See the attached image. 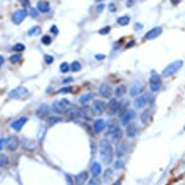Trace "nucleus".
<instances>
[{
    "mask_svg": "<svg viewBox=\"0 0 185 185\" xmlns=\"http://www.w3.org/2000/svg\"><path fill=\"white\" fill-rule=\"evenodd\" d=\"M36 116H38L39 119H41V120H45V119L49 118V116H50V108H49V105L41 104L38 108V110H36Z\"/></svg>",
    "mask_w": 185,
    "mask_h": 185,
    "instance_id": "obj_16",
    "label": "nucleus"
},
{
    "mask_svg": "<svg viewBox=\"0 0 185 185\" xmlns=\"http://www.w3.org/2000/svg\"><path fill=\"white\" fill-rule=\"evenodd\" d=\"M182 1V0H171V3L172 4H174V5H177V4H179Z\"/></svg>",
    "mask_w": 185,
    "mask_h": 185,
    "instance_id": "obj_58",
    "label": "nucleus"
},
{
    "mask_svg": "<svg viewBox=\"0 0 185 185\" xmlns=\"http://www.w3.org/2000/svg\"><path fill=\"white\" fill-rule=\"evenodd\" d=\"M69 69H70V65L68 64L67 62H63V63L59 65V70L62 73H68V72H69Z\"/></svg>",
    "mask_w": 185,
    "mask_h": 185,
    "instance_id": "obj_36",
    "label": "nucleus"
},
{
    "mask_svg": "<svg viewBox=\"0 0 185 185\" xmlns=\"http://www.w3.org/2000/svg\"><path fill=\"white\" fill-rule=\"evenodd\" d=\"M70 108V103L68 99H58L52 103V109L57 114H65Z\"/></svg>",
    "mask_w": 185,
    "mask_h": 185,
    "instance_id": "obj_3",
    "label": "nucleus"
},
{
    "mask_svg": "<svg viewBox=\"0 0 185 185\" xmlns=\"http://www.w3.org/2000/svg\"><path fill=\"white\" fill-rule=\"evenodd\" d=\"M121 184H122V179L120 178V179H118V180H116V182H115L113 185H121Z\"/></svg>",
    "mask_w": 185,
    "mask_h": 185,
    "instance_id": "obj_56",
    "label": "nucleus"
},
{
    "mask_svg": "<svg viewBox=\"0 0 185 185\" xmlns=\"http://www.w3.org/2000/svg\"><path fill=\"white\" fill-rule=\"evenodd\" d=\"M19 1H21V4H22L25 9L30 8V3H29V0H19Z\"/></svg>",
    "mask_w": 185,
    "mask_h": 185,
    "instance_id": "obj_45",
    "label": "nucleus"
},
{
    "mask_svg": "<svg viewBox=\"0 0 185 185\" xmlns=\"http://www.w3.org/2000/svg\"><path fill=\"white\" fill-rule=\"evenodd\" d=\"M4 62H5V58L3 56H0V68H1V65L4 64Z\"/></svg>",
    "mask_w": 185,
    "mask_h": 185,
    "instance_id": "obj_57",
    "label": "nucleus"
},
{
    "mask_svg": "<svg viewBox=\"0 0 185 185\" xmlns=\"http://www.w3.org/2000/svg\"><path fill=\"white\" fill-rule=\"evenodd\" d=\"M139 133V127L137 123L132 122L131 125H128L126 127V135L128 137V138H134V137H137Z\"/></svg>",
    "mask_w": 185,
    "mask_h": 185,
    "instance_id": "obj_17",
    "label": "nucleus"
},
{
    "mask_svg": "<svg viewBox=\"0 0 185 185\" xmlns=\"http://www.w3.org/2000/svg\"><path fill=\"white\" fill-rule=\"evenodd\" d=\"M143 91H144V85L140 84V82H135V84H133L131 86V88H129V96L137 98L138 96L142 94Z\"/></svg>",
    "mask_w": 185,
    "mask_h": 185,
    "instance_id": "obj_14",
    "label": "nucleus"
},
{
    "mask_svg": "<svg viewBox=\"0 0 185 185\" xmlns=\"http://www.w3.org/2000/svg\"><path fill=\"white\" fill-rule=\"evenodd\" d=\"M99 154H100V159L103 163L107 164V166H109L114 161V155H115L114 149H113L111 143L107 138L102 139L99 142Z\"/></svg>",
    "mask_w": 185,
    "mask_h": 185,
    "instance_id": "obj_1",
    "label": "nucleus"
},
{
    "mask_svg": "<svg viewBox=\"0 0 185 185\" xmlns=\"http://www.w3.org/2000/svg\"><path fill=\"white\" fill-rule=\"evenodd\" d=\"M98 93L102 96L103 98H111L113 94V88L110 87V85L108 84H102L98 88Z\"/></svg>",
    "mask_w": 185,
    "mask_h": 185,
    "instance_id": "obj_13",
    "label": "nucleus"
},
{
    "mask_svg": "<svg viewBox=\"0 0 185 185\" xmlns=\"http://www.w3.org/2000/svg\"><path fill=\"white\" fill-rule=\"evenodd\" d=\"M107 103L103 102V100H94L93 102V105H92V111L93 114L96 115H102L103 113H104L107 110Z\"/></svg>",
    "mask_w": 185,
    "mask_h": 185,
    "instance_id": "obj_8",
    "label": "nucleus"
},
{
    "mask_svg": "<svg viewBox=\"0 0 185 185\" xmlns=\"http://www.w3.org/2000/svg\"><path fill=\"white\" fill-rule=\"evenodd\" d=\"M104 9H105V5L103 4V3H100V4L97 5V8H96V11H97V13H102L103 11H104Z\"/></svg>",
    "mask_w": 185,
    "mask_h": 185,
    "instance_id": "obj_44",
    "label": "nucleus"
},
{
    "mask_svg": "<svg viewBox=\"0 0 185 185\" xmlns=\"http://www.w3.org/2000/svg\"><path fill=\"white\" fill-rule=\"evenodd\" d=\"M108 9H109V11H110V12H115L116 11V6H115L114 3H110V4L108 5Z\"/></svg>",
    "mask_w": 185,
    "mask_h": 185,
    "instance_id": "obj_48",
    "label": "nucleus"
},
{
    "mask_svg": "<svg viewBox=\"0 0 185 185\" xmlns=\"http://www.w3.org/2000/svg\"><path fill=\"white\" fill-rule=\"evenodd\" d=\"M70 69H72L73 72H80V70H81V64H80V62H78V61L73 62L72 65H70Z\"/></svg>",
    "mask_w": 185,
    "mask_h": 185,
    "instance_id": "obj_34",
    "label": "nucleus"
},
{
    "mask_svg": "<svg viewBox=\"0 0 185 185\" xmlns=\"http://www.w3.org/2000/svg\"><path fill=\"white\" fill-rule=\"evenodd\" d=\"M46 120H47V123H49V125H54V123H58V122L63 121V119L59 118V116H51V115Z\"/></svg>",
    "mask_w": 185,
    "mask_h": 185,
    "instance_id": "obj_31",
    "label": "nucleus"
},
{
    "mask_svg": "<svg viewBox=\"0 0 185 185\" xmlns=\"http://www.w3.org/2000/svg\"><path fill=\"white\" fill-rule=\"evenodd\" d=\"M12 49H13V51H16V52H22L25 49V46L23 44H16L15 46L12 47Z\"/></svg>",
    "mask_w": 185,
    "mask_h": 185,
    "instance_id": "obj_41",
    "label": "nucleus"
},
{
    "mask_svg": "<svg viewBox=\"0 0 185 185\" xmlns=\"http://www.w3.org/2000/svg\"><path fill=\"white\" fill-rule=\"evenodd\" d=\"M9 164V157L5 154H0V167H6Z\"/></svg>",
    "mask_w": 185,
    "mask_h": 185,
    "instance_id": "obj_33",
    "label": "nucleus"
},
{
    "mask_svg": "<svg viewBox=\"0 0 185 185\" xmlns=\"http://www.w3.org/2000/svg\"><path fill=\"white\" fill-rule=\"evenodd\" d=\"M18 144H19V140L17 137L15 135H10L8 139H6V149L9 151H15V150L18 148Z\"/></svg>",
    "mask_w": 185,
    "mask_h": 185,
    "instance_id": "obj_15",
    "label": "nucleus"
},
{
    "mask_svg": "<svg viewBox=\"0 0 185 185\" xmlns=\"http://www.w3.org/2000/svg\"><path fill=\"white\" fill-rule=\"evenodd\" d=\"M94 58L97 59V61H103V59H105V56L104 54H102V53H98V54H96Z\"/></svg>",
    "mask_w": 185,
    "mask_h": 185,
    "instance_id": "obj_49",
    "label": "nucleus"
},
{
    "mask_svg": "<svg viewBox=\"0 0 185 185\" xmlns=\"http://www.w3.org/2000/svg\"><path fill=\"white\" fill-rule=\"evenodd\" d=\"M108 114L109 115H116L120 114V103L115 98H111L108 103Z\"/></svg>",
    "mask_w": 185,
    "mask_h": 185,
    "instance_id": "obj_10",
    "label": "nucleus"
},
{
    "mask_svg": "<svg viewBox=\"0 0 185 185\" xmlns=\"http://www.w3.org/2000/svg\"><path fill=\"white\" fill-rule=\"evenodd\" d=\"M133 3H134V0H128V1H127V8H131V6L133 5Z\"/></svg>",
    "mask_w": 185,
    "mask_h": 185,
    "instance_id": "obj_55",
    "label": "nucleus"
},
{
    "mask_svg": "<svg viewBox=\"0 0 185 185\" xmlns=\"http://www.w3.org/2000/svg\"><path fill=\"white\" fill-rule=\"evenodd\" d=\"M183 64H184L183 61H174V62H172V63H169V64L162 70L161 76H162V78H169V76H172V75H174L175 73H178V72L182 69Z\"/></svg>",
    "mask_w": 185,
    "mask_h": 185,
    "instance_id": "obj_2",
    "label": "nucleus"
},
{
    "mask_svg": "<svg viewBox=\"0 0 185 185\" xmlns=\"http://www.w3.org/2000/svg\"><path fill=\"white\" fill-rule=\"evenodd\" d=\"M27 16V10L25 9H21V10H17L16 12H13L12 15V22L15 23L16 25L21 24L23 22V19L25 18Z\"/></svg>",
    "mask_w": 185,
    "mask_h": 185,
    "instance_id": "obj_11",
    "label": "nucleus"
},
{
    "mask_svg": "<svg viewBox=\"0 0 185 185\" xmlns=\"http://www.w3.org/2000/svg\"><path fill=\"white\" fill-rule=\"evenodd\" d=\"M119 128H120V127H119L118 123H116V121H110V122H109L108 125H107V135H110V137H111L116 131H118Z\"/></svg>",
    "mask_w": 185,
    "mask_h": 185,
    "instance_id": "obj_23",
    "label": "nucleus"
},
{
    "mask_svg": "<svg viewBox=\"0 0 185 185\" xmlns=\"http://www.w3.org/2000/svg\"><path fill=\"white\" fill-rule=\"evenodd\" d=\"M44 59H45V63H46V64H52V62L54 61V58H53L52 56H50V54H45Z\"/></svg>",
    "mask_w": 185,
    "mask_h": 185,
    "instance_id": "obj_43",
    "label": "nucleus"
},
{
    "mask_svg": "<svg viewBox=\"0 0 185 185\" xmlns=\"http://www.w3.org/2000/svg\"><path fill=\"white\" fill-rule=\"evenodd\" d=\"M88 179V173L86 172V171H84V172H80L79 174L75 175V184L76 185H84Z\"/></svg>",
    "mask_w": 185,
    "mask_h": 185,
    "instance_id": "obj_21",
    "label": "nucleus"
},
{
    "mask_svg": "<svg viewBox=\"0 0 185 185\" xmlns=\"http://www.w3.org/2000/svg\"><path fill=\"white\" fill-rule=\"evenodd\" d=\"M50 30H51V33H52V34H54V35H57V34L59 33V30H58V28H57V25H54V24L51 27V29H50Z\"/></svg>",
    "mask_w": 185,
    "mask_h": 185,
    "instance_id": "obj_47",
    "label": "nucleus"
},
{
    "mask_svg": "<svg viewBox=\"0 0 185 185\" xmlns=\"http://www.w3.org/2000/svg\"><path fill=\"white\" fill-rule=\"evenodd\" d=\"M133 45H134V41L132 40V41H128V43H127V45H126L125 47H126V49H129V47H132Z\"/></svg>",
    "mask_w": 185,
    "mask_h": 185,
    "instance_id": "obj_53",
    "label": "nucleus"
},
{
    "mask_svg": "<svg viewBox=\"0 0 185 185\" xmlns=\"http://www.w3.org/2000/svg\"><path fill=\"white\" fill-rule=\"evenodd\" d=\"M30 16L32 17H38L39 16V11L38 10H34V9L30 10Z\"/></svg>",
    "mask_w": 185,
    "mask_h": 185,
    "instance_id": "obj_50",
    "label": "nucleus"
},
{
    "mask_svg": "<svg viewBox=\"0 0 185 185\" xmlns=\"http://www.w3.org/2000/svg\"><path fill=\"white\" fill-rule=\"evenodd\" d=\"M151 119H153V113H151V109H145L142 115H140V122L142 125L144 126H148L150 122H151Z\"/></svg>",
    "mask_w": 185,
    "mask_h": 185,
    "instance_id": "obj_18",
    "label": "nucleus"
},
{
    "mask_svg": "<svg viewBox=\"0 0 185 185\" xmlns=\"http://www.w3.org/2000/svg\"><path fill=\"white\" fill-rule=\"evenodd\" d=\"M4 145H6V139H5V138H1V139H0V150L4 148Z\"/></svg>",
    "mask_w": 185,
    "mask_h": 185,
    "instance_id": "obj_51",
    "label": "nucleus"
},
{
    "mask_svg": "<svg viewBox=\"0 0 185 185\" xmlns=\"http://www.w3.org/2000/svg\"><path fill=\"white\" fill-rule=\"evenodd\" d=\"M113 175H114L113 169L108 168L107 171H104V173H103V179H104V182H105V183H109V182H111V180H113Z\"/></svg>",
    "mask_w": 185,
    "mask_h": 185,
    "instance_id": "obj_26",
    "label": "nucleus"
},
{
    "mask_svg": "<svg viewBox=\"0 0 185 185\" xmlns=\"http://www.w3.org/2000/svg\"><path fill=\"white\" fill-rule=\"evenodd\" d=\"M97 1H103V0H97Z\"/></svg>",
    "mask_w": 185,
    "mask_h": 185,
    "instance_id": "obj_59",
    "label": "nucleus"
},
{
    "mask_svg": "<svg viewBox=\"0 0 185 185\" xmlns=\"http://www.w3.org/2000/svg\"><path fill=\"white\" fill-rule=\"evenodd\" d=\"M36 9H38V11L43 12V13H47L50 11V4H49V1H46V0H39L36 4Z\"/></svg>",
    "mask_w": 185,
    "mask_h": 185,
    "instance_id": "obj_22",
    "label": "nucleus"
},
{
    "mask_svg": "<svg viewBox=\"0 0 185 185\" xmlns=\"http://www.w3.org/2000/svg\"><path fill=\"white\" fill-rule=\"evenodd\" d=\"M129 21H131V18H129V16H121V17H119L118 18V21H116V22H118V24L119 25H127L128 23H129Z\"/></svg>",
    "mask_w": 185,
    "mask_h": 185,
    "instance_id": "obj_29",
    "label": "nucleus"
},
{
    "mask_svg": "<svg viewBox=\"0 0 185 185\" xmlns=\"http://www.w3.org/2000/svg\"><path fill=\"white\" fill-rule=\"evenodd\" d=\"M150 99H151V94L148 93V92H143L140 96H138L135 99H134V108L137 109H143L145 108L149 103H150Z\"/></svg>",
    "mask_w": 185,
    "mask_h": 185,
    "instance_id": "obj_5",
    "label": "nucleus"
},
{
    "mask_svg": "<svg viewBox=\"0 0 185 185\" xmlns=\"http://www.w3.org/2000/svg\"><path fill=\"white\" fill-rule=\"evenodd\" d=\"M184 129H185V127H184Z\"/></svg>",
    "mask_w": 185,
    "mask_h": 185,
    "instance_id": "obj_60",
    "label": "nucleus"
},
{
    "mask_svg": "<svg viewBox=\"0 0 185 185\" xmlns=\"http://www.w3.org/2000/svg\"><path fill=\"white\" fill-rule=\"evenodd\" d=\"M65 178H67V184L68 185H74V180L69 174H65Z\"/></svg>",
    "mask_w": 185,
    "mask_h": 185,
    "instance_id": "obj_46",
    "label": "nucleus"
},
{
    "mask_svg": "<svg viewBox=\"0 0 185 185\" xmlns=\"http://www.w3.org/2000/svg\"><path fill=\"white\" fill-rule=\"evenodd\" d=\"M73 81H74L73 78H67V79L63 80V84H67V82H73Z\"/></svg>",
    "mask_w": 185,
    "mask_h": 185,
    "instance_id": "obj_54",
    "label": "nucleus"
},
{
    "mask_svg": "<svg viewBox=\"0 0 185 185\" xmlns=\"http://www.w3.org/2000/svg\"><path fill=\"white\" fill-rule=\"evenodd\" d=\"M122 134H123V131L121 128H119L118 131H116L113 135H111V140L114 142V143H116V142H121V138H122Z\"/></svg>",
    "mask_w": 185,
    "mask_h": 185,
    "instance_id": "obj_27",
    "label": "nucleus"
},
{
    "mask_svg": "<svg viewBox=\"0 0 185 185\" xmlns=\"http://www.w3.org/2000/svg\"><path fill=\"white\" fill-rule=\"evenodd\" d=\"M119 103H120V114H119V115H121L123 111H126L127 109H128L129 100H128V99H122V100L119 102Z\"/></svg>",
    "mask_w": 185,
    "mask_h": 185,
    "instance_id": "obj_30",
    "label": "nucleus"
},
{
    "mask_svg": "<svg viewBox=\"0 0 185 185\" xmlns=\"http://www.w3.org/2000/svg\"><path fill=\"white\" fill-rule=\"evenodd\" d=\"M128 148H129V144L126 140H121L120 143H118L115 149V155L118 156V159H121V157H123L128 153Z\"/></svg>",
    "mask_w": 185,
    "mask_h": 185,
    "instance_id": "obj_6",
    "label": "nucleus"
},
{
    "mask_svg": "<svg viewBox=\"0 0 185 185\" xmlns=\"http://www.w3.org/2000/svg\"><path fill=\"white\" fill-rule=\"evenodd\" d=\"M110 32V25H107V27H104V28H102V29H99V34L100 35H107V34Z\"/></svg>",
    "mask_w": 185,
    "mask_h": 185,
    "instance_id": "obj_42",
    "label": "nucleus"
},
{
    "mask_svg": "<svg viewBox=\"0 0 185 185\" xmlns=\"http://www.w3.org/2000/svg\"><path fill=\"white\" fill-rule=\"evenodd\" d=\"M105 128H107V121H105V120L97 119V120L93 122V129H94V132L97 133V134L102 133Z\"/></svg>",
    "mask_w": 185,
    "mask_h": 185,
    "instance_id": "obj_19",
    "label": "nucleus"
},
{
    "mask_svg": "<svg viewBox=\"0 0 185 185\" xmlns=\"http://www.w3.org/2000/svg\"><path fill=\"white\" fill-rule=\"evenodd\" d=\"M91 173L93 177H98L100 173H102V166L100 163L98 162H93L92 166H91Z\"/></svg>",
    "mask_w": 185,
    "mask_h": 185,
    "instance_id": "obj_24",
    "label": "nucleus"
},
{
    "mask_svg": "<svg viewBox=\"0 0 185 185\" xmlns=\"http://www.w3.org/2000/svg\"><path fill=\"white\" fill-rule=\"evenodd\" d=\"M150 88L153 92H157L161 90V80H160V75L153 72L151 78H150Z\"/></svg>",
    "mask_w": 185,
    "mask_h": 185,
    "instance_id": "obj_7",
    "label": "nucleus"
},
{
    "mask_svg": "<svg viewBox=\"0 0 185 185\" xmlns=\"http://www.w3.org/2000/svg\"><path fill=\"white\" fill-rule=\"evenodd\" d=\"M100 184H102V180L98 177H92V179L88 182V185H100Z\"/></svg>",
    "mask_w": 185,
    "mask_h": 185,
    "instance_id": "obj_40",
    "label": "nucleus"
},
{
    "mask_svg": "<svg viewBox=\"0 0 185 185\" xmlns=\"http://www.w3.org/2000/svg\"><path fill=\"white\" fill-rule=\"evenodd\" d=\"M22 58V54L21 53H16V54H12V56L10 57V62L11 63H13V64H16L17 62H19V59Z\"/></svg>",
    "mask_w": 185,
    "mask_h": 185,
    "instance_id": "obj_35",
    "label": "nucleus"
},
{
    "mask_svg": "<svg viewBox=\"0 0 185 185\" xmlns=\"http://www.w3.org/2000/svg\"><path fill=\"white\" fill-rule=\"evenodd\" d=\"M137 118V113L133 109H127L126 111H123L120 115V123L122 126H128L134 121V119Z\"/></svg>",
    "mask_w": 185,
    "mask_h": 185,
    "instance_id": "obj_4",
    "label": "nucleus"
},
{
    "mask_svg": "<svg viewBox=\"0 0 185 185\" xmlns=\"http://www.w3.org/2000/svg\"><path fill=\"white\" fill-rule=\"evenodd\" d=\"M122 167H123V161H122L121 159H118L116 161H114V168H115L116 171L122 169Z\"/></svg>",
    "mask_w": 185,
    "mask_h": 185,
    "instance_id": "obj_38",
    "label": "nucleus"
},
{
    "mask_svg": "<svg viewBox=\"0 0 185 185\" xmlns=\"http://www.w3.org/2000/svg\"><path fill=\"white\" fill-rule=\"evenodd\" d=\"M93 96H94L93 93H85V94H82L81 97L79 98V103L84 105V104H86L87 102H90L91 99H93Z\"/></svg>",
    "mask_w": 185,
    "mask_h": 185,
    "instance_id": "obj_25",
    "label": "nucleus"
},
{
    "mask_svg": "<svg viewBox=\"0 0 185 185\" xmlns=\"http://www.w3.org/2000/svg\"><path fill=\"white\" fill-rule=\"evenodd\" d=\"M162 32H163L162 27H155V28L150 29L149 32L145 33L144 39H145V40H154V39H156V38H159L161 34H162Z\"/></svg>",
    "mask_w": 185,
    "mask_h": 185,
    "instance_id": "obj_12",
    "label": "nucleus"
},
{
    "mask_svg": "<svg viewBox=\"0 0 185 185\" xmlns=\"http://www.w3.org/2000/svg\"><path fill=\"white\" fill-rule=\"evenodd\" d=\"M27 93H28V90H27L25 87H23V86H19V87H17V88H15V90L10 91L9 97L12 98V99H19V98L24 97Z\"/></svg>",
    "mask_w": 185,
    "mask_h": 185,
    "instance_id": "obj_9",
    "label": "nucleus"
},
{
    "mask_svg": "<svg viewBox=\"0 0 185 185\" xmlns=\"http://www.w3.org/2000/svg\"><path fill=\"white\" fill-rule=\"evenodd\" d=\"M143 28V24H140V23H135L134 24V29L135 30H139V29H142Z\"/></svg>",
    "mask_w": 185,
    "mask_h": 185,
    "instance_id": "obj_52",
    "label": "nucleus"
},
{
    "mask_svg": "<svg viewBox=\"0 0 185 185\" xmlns=\"http://www.w3.org/2000/svg\"><path fill=\"white\" fill-rule=\"evenodd\" d=\"M41 33V28L39 25H34L32 27V28L28 30V35L29 36H34V35H39V34Z\"/></svg>",
    "mask_w": 185,
    "mask_h": 185,
    "instance_id": "obj_32",
    "label": "nucleus"
},
{
    "mask_svg": "<svg viewBox=\"0 0 185 185\" xmlns=\"http://www.w3.org/2000/svg\"><path fill=\"white\" fill-rule=\"evenodd\" d=\"M114 93H115V96H116V97H122V96L126 93V87L123 86V85H119L118 87L115 88Z\"/></svg>",
    "mask_w": 185,
    "mask_h": 185,
    "instance_id": "obj_28",
    "label": "nucleus"
},
{
    "mask_svg": "<svg viewBox=\"0 0 185 185\" xmlns=\"http://www.w3.org/2000/svg\"><path fill=\"white\" fill-rule=\"evenodd\" d=\"M41 43H43L44 45H46V46H49L52 43V38L49 36V35H44L43 38H41Z\"/></svg>",
    "mask_w": 185,
    "mask_h": 185,
    "instance_id": "obj_37",
    "label": "nucleus"
},
{
    "mask_svg": "<svg viewBox=\"0 0 185 185\" xmlns=\"http://www.w3.org/2000/svg\"><path fill=\"white\" fill-rule=\"evenodd\" d=\"M73 91V87L72 86H68V87H63L61 88V90H58V94H64V93H70Z\"/></svg>",
    "mask_w": 185,
    "mask_h": 185,
    "instance_id": "obj_39",
    "label": "nucleus"
},
{
    "mask_svg": "<svg viewBox=\"0 0 185 185\" xmlns=\"http://www.w3.org/2000/svg\"><path fill=\"white\" fill-rule=\"evenodd\" d=\"M27 121H28V118H25V116H23V118H19L18 120L13 121V122L11 123V127L15 129V131H21V129H22V127L25 125Z\"/></svg>",
    "mask_w": 185,
    "mask_h": 185,
    "instance_id": "obj_20",
    "label": "nucleus"
}]
</instances>
